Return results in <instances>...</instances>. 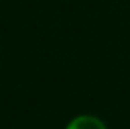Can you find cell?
Wrapping results in <instances>:
<instances>
[{
    "instance_id": "cell-1",
    "label": "cell",
    "mask_w": 130,
    "mask_h": 129,
    "mask_svg": "<svg viewBox=\"0 0 130 129\" xmlns=\"http://www.w3.org/2000/svg\"><path fill=\"white\" fill-rule=\"evenodd\" d=\"M67 129H106L101 120L92 115H80L74 119Z\"/></svg>"
}]
</instances>
